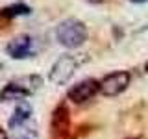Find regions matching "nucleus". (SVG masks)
Wrapping results in <instances>:
<instances>
[{"label": "nucleus", "mask_w": 148, "mask_h": 139, "mask_svg": "<svg viewBox=\"0 0 148 139\" xmlns=\"http://www.w3.org/2000/svg\"><path fill=\"white\" fill-rule=\"evenodd\" d=\"M56 37L65 48H78L87 39V28L78 19H65L56 28Z\"/></svg>", "instance_id": "nucleus-1"}, {"label": "nucleus", "mask_w": 148, "mask_h": 139, "mask_svg": "<svg viewBox=\"0 0 148 139\" xmlns=\"http://www.w3.org/2000/svg\"><path fill=\"white\" fill-rule=\"evenodd\" d=\"M130 82H132V74L128 71L111 72L108 76H104V80H100V91L106 96H117L128 89Z\"/></svg>", "instance_id": "nucleus-4"}, {"label": "nucleus", "mask_w": 148, "mask_h": 139, "mask_svg": "<svg viewBox=\"0 0 148 139\" xmlns=\"http://www.w3.org/2000/svg\"><path fill=\"white\" fill-rule=\"evenodd\" d=\"M32 8L24 6V4H13V6H8L0 11V15L4 17H18V15H30Z\"/></svg>", "instance_id": "nucleus-8"}, {"label": "nucleus", "mask_w": 148, "mask_h": 139, "mask_svg": "<svg viewBox=\"0 0 148 139\" xmlns=\"http://www.w3.org/2000/svg\"><path fill=\"white\" fill-rule=\"evenodd\" d=\"M76 69H78V59L74 58V56L65 54L59 59H56L54 65L50 67L48 80L52 83H56V85H65V83L74 76Z\"/></svg>", "instance_id": "nucleus-3"}, {"label": "nucleus", "mask_w": 148, "mask_h": 139, "mask_svg": "<svg viewBox=\"0 0 148 139\" xmlns=\"http://www.w3.org/2000/svg\"><path fill=\"white\" fill-rule=\"evenodd\" d=\"M30 117H32V108L26 106V104H21V106L15 108V111H13V117L9 119V126L11 128H21L26 120H30Z\"/></svg>", "instance_id": "nucleus-7"}, {"label": "nucleus", "mask_w": 148, "mask_h": 139, "mask_svg": "<svg viewBox=\"0 0 148 139\" xmlns=\"http://www.w3.org/2000/svg\"><path fill=\"white\" fill-rule=\"evenodd\" d=\"M146 71H148V61H146Z\"/></svg>", "instance_id": "nucleus-11"}, {"label": "nucleus", "mask_w": 148, "mask_h": 139, "mask_svg": "<svg viewBox=\"0 0 148 139\" xmlns=\"http://www.w3.org/2000/svg\"><path fill=\"white\" fill-rule=\"evenodd\" d=\"M6 52L9 54V58H13V59L34 58L37 54L35 41H34V37H30V35H17L8 43Z\"/></svg>", "instance_id": "nucleus-5"}, {"label": "nucleus", "mask_w": 148, "mask_h": 139, "mask_svg": "<svg viewBox=\"0 0 148 139\" xmlns=\"http://www.w3.org/2000/svg\"><path fill=\"white\" fill-rule=\"evenodd\" d=\"M41 87V78L39 76H21L15 78L8 83L0 93V100L9 102V100H21L24 96H30Z\"/></svg>", "instance_id": "nucleus-2"}, {"label": "nucleus", "mask_w": 148, "mask_h": 139, "mask_svg": "<svg viewBox=\"0 0 148 139\" xmlns=\"http://www.w3.org/2000/svg\"><path fill=\"white\" fill-rule=\"evenodd\" d=\"M132 2H139V4H141V2H146V0H132Z\"/></svg>", "instance_id": "nucleus-10"}, {"label": "nucleus", "mask_w": 148, "mask_h": 139, "mask_svg": "<svg viewBox=\"0 0 148 139\" xmlns=\"http://www.w3.org/2000/svg\"><path fill=\"white\" fill-rule=\"evenodd\" d=\"M98 91H100V82H96L95 78H85V80L74 83L67 95L74 104H83L89 98H92Z\"/></svg>", "instance_id": "nucleus-6"}, {"label": "nucleus", "mask_w": 148, "mask_h": 139, "mask_svg": "<svg viewBox=\"0 0 148 139\" xmlns=\"http://www.w3.org/2000/svg\"><path fill=\"white\" fill-rule=\"evenodd\" d=\"M0 139H8V137H6V133H4L2 130H0Z\"/></svg>", "instance_id": "nucleus-9"}]
</instances>
